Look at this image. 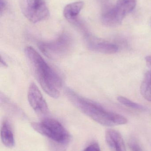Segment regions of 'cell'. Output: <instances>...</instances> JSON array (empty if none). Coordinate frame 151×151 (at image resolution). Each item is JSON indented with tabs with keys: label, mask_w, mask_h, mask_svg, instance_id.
Returning <instances> with one entry per match:
<instances>
[{
	"label": "cell",
	"mask_w": 151,
	"mask_h": 151,
	"mask_svg": "<svg viewBox=\"0 0 151 151\" xmlns=\"http://www.w3.org/2000/svg\"><path fill=\"white\" fill-rule=\"evenodd\" d=\"M25 52L43 89L51 97L58 98L63 86L60 76L33 48L26 47Z\"/></svg>",
	"instance_id": "1"
},
{
	"label": "cell",
	"mask_w": 151,
	"mask_h": 151,
	"mask_svg": "<svg viewBox=\"0 0 151 151\" xmlns=\"http://www.w3.org/2000/svg\"><path fill=\"white\" fill-rule=\"evenodd\" d=\"M67 94L72 103L79 110L103 126L113 127L128 122L127 119L124 116L107 111L99 104L84 98L72 91H67Z\"/></svg>",
	"instance_id": "2"
},
{
	"label": "cell",
	"mask_w": 151,
	"mask_h": 151,
	"mask_svg": "<svg viewBox=\"0 0 151 151\" xmlns=\"http://www.w3.org/2000/svg\"><path fill=\"white\" fill-rule=\"evenodd\" d=\"M31 125L35 131L53 142L67 145L70 141V135L67 130L56 120L46 118L41 122H33Z\"/></svg>",
	"instance_id": "3"
},
{
	"label": "cell",
	"mask_w": 151,
	"mask_h": 151,
	"mask_svg": "<svg viewBox=\"0 0 151 151\" xmlns=\"http://www.w3.org/2000/svg\"><path fill=\"white\" fill-rule=\"evenodd\" d=\"M73 47V40L69 35L64 33L56 40L41 42L39 48L46 57L52 60L63 58L68 55Z\"/></svg>",
	"instance_id": "4"
},
{
	"label": "cell",
	"mask_w": 151,
	"mask_h": 151,
	"mask_svg": "<svg viewBox=\"0 0 151 151\" xmlns=\"http://www.w3.org/2000/svg\"><path fill=\"white\" fill-rule=\"evenodd\" d=\"M19 3L22 14L32 23L40 22L49 16L44 0H19Z\"/></svg>",
	"instance_id": "5"
},
{
	"label": "cell",
	"mask_w": 151,
	"mask_h": 151,
	"mask_svg": "<svg viewBox=\"0 0 151 151\" xmlns=\"http://www.w3.org/2000/svg\"><path fill=\"white\" fill-rule=\"evenodd\" d=\"M29 104L37 114L45 116L48 113V107L41 92L34 83L30 84L27 92Z\"/></svg>",
	"instance_id": "6"
},
{
	"label": "cell",
	"mask_w": 151,
	"mask_h": 151,
	"mask_svg": "<svg viewBox=\"0 0 151 151\" xmlns=\"http://www.w3.org/2000/svg\"><path fill=\"white\" fill-rule=\"evenodd\" d=\"M87 45L90 50L103 54H115L118 50V47L116 44L94 37H89Z\"/></svg>",
	"instance_id": "7"
},
{
	"label": "cell",
	"mask_w": 151,
	"mask_h": 151,
	"mask_svg": "<svg viewBox=\"0 0 151 151\" xmlns=\"http://www.w3.org/2000/svg\"><path fill=\"white\" fill-rule=\"evenodd\" d=\"M105 139L108 146L113 151H126L123 137L118 131L108 129L105 132Z\"/></svg>",
	"instance_id": "8"
},
{
	"label": "cell",
	"mask_w": 151,
	"mask_h": 151,
	"mask_svg": "<svg viewBox=\"0 0 151 151\" xmlns=\"http://www.w3.org/2000/svg\"><path fill=\"white\" fill-rule=\"evenodd\" d=\"M125 17L121 15L115 8H107L104 11L102 16L103 24L108 27H115L120 25Z\"/></svg>",
	"instance_id": "9"
},
{
	"label": "cell",
	"mask_w": 151,
	"mask_h": 151,
	"mask_svg": "<svg viewBox=\"0 0 151 151\" xmlns=\"http://www.w3.org/2000/svg\"><path fill=\"white\" fill-rule=\"evenodd\" d=\"M84 5V3L82 1L74 2L67 4L65 7L63 12L66 19L72 24L76 23Z\"/></svg>",
	"instance_id": "10"
},
{
	"label": "cell",
	"mask_w": 151,
	"mask_h": 151,
	"mask_svg": "<svg viewBox=\"0 0 151 151\" xmlns=\"http://www.w3.org/2000/svg\"><path fill=\"white\" fill-rule=\"evenodd\" d=\"M2 142L7 148H12L15 144L14 135L11 127L9 122L4 121L2 124L1 129Z\"/></svg>",
	"instance_id": "11"
},
{
	"label": "cell",
	"mask_w": 151,
	"mask_h": 151,
	"mask_svg": "<svg viewBox=\"0 0 151 151\" xmlns=\"http://www.w3.org/2000/svg\"><path fill=\"white\" fill-rule=\"evenodd\" d=\"M137 2V0H118L115 7L121 15L125 17L134 9Z\"/></svg>",
	"instance_id": "12"
},
{
	"label": "cell",
	"mask_w": 151,
	"mask_h": 151,
	"mask_svg": "<svg viewBox=\"0 0 151 151\" xmlns=\"http://www.w3.org/2000/svg\"><path fill=\"white\" fill-rule=\"evenodd\" d=\"M140 89L142 96L147 101L151 102V70L145 73Z\"/></svg>",
	"instance_id": "13"
},
{
	"label": "cell",
	"mask_w": 151,
	"mask_h": 151,
	"mask_svg": "<svg viewBox=\"0 0 151 151\" xmlns=\"http://www.w3.org/2000/svg\"><path fill=\"white\" fill-rule=\"evenodd\" d=\"M117 100L121 104H123V105L132 108L135 110H139V111H144L146 110V108L143 106L133 102L131 100H129L128 99L125 97L119 96L117 97Z\"/></svg>",
	"instance_id": "14"
},
{
	"label": "cell",
	"mask_w": 151,
	"mask_h": 151,
	"mask_svg": "<svg viewBox=\"0 0 151 151\" xmlns=\"http://www.w3.org/2000/svg\"><path fill=\"white\" fill-rule=\"evenodd\" d=\"M51 141V144L50 146V151H66L67 145L62 144Z\"/></svg>",
	"instance_id": "15"
},
{
	"label": "cell",
	"mask_w": 151,
	"mask_h": 151,
	"mask_svg": "<svg viewBox=\"0 0 151 151\" xmlns=\"http://www.w3.org/2000/svg\"><path fill=\"white\" fill-rule=\"evenodd\" d=\"M82 151H101L99 145L96 142L93 143L86 147Z\"/></svg>",
	"instance_id": "16"
},
{
	"label": "cell",
	"mask_w": 151,
	"mask_h": 151,
	"mask_svg": "<svg viewBox=\"0 0 151 151\" xmlns=\"http://www.w3.org/2000/svg\"><path fill=\"white\" fill-rule=\"evenodd\" d=\"M131 151H143L141 146L135 142H131L129 144Z\"/></svg>",
	"instance_id": "17"
},
{
	"label": "cell",
	"mask_w": 151,
	"mask_h": 151,
	"mask_svg": "<svg viewBox=\"0 0 151 151\" xmlns=\"http://www.w3.org/2000/svg\"><path fill=\"white\" fill-rule=\"evenodd\" d=\"M0 13L1 15L2 14L3 12H4V10L6 9V4L4 0H1L0 2Z\"/></svg>",
	"instance_id": "18"
},
{
	"label": "cell",
	"mask_w": 151,
	"mask_h": 151,
	"mask_svg": "<svg viewBox=\"0 0 151 151\" xmlns=\"http://www.w3.org/2000/svg\"><path fill=\"white\" fill-rule=\"evenodd\" d=\"M145 62L148 67L151 69V55L148 56L145 58Z\"/></svg>",
	"instance_id": "19"
}]
</instances>
